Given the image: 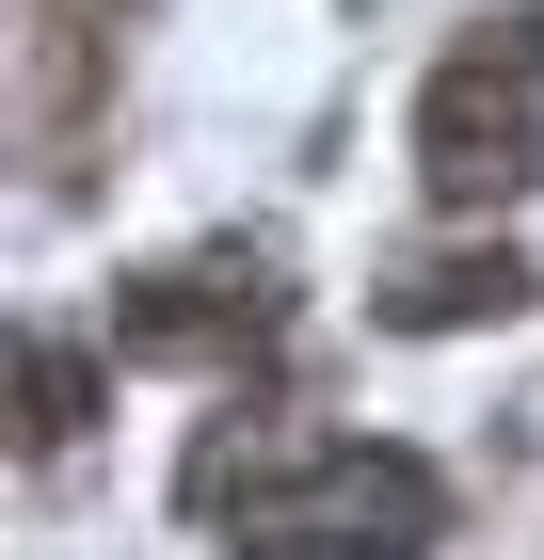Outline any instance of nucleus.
I'll list each match as a JSON object with an SVG mask.
<instances>
[{
	"mask_svg": "<svg viewBox=\"0 0 544 560\" xmlns=\"http://www.w3.org/2000/svg\"><path fill=\"white\" fill-rule=\"evenodd\" d=\"M193 513H224L241 560H417L449 528V480L417 448H369V432H209L193 448Z\"/></svg>",
	"mask_w": 544,
	"mask_h": 560,
	"instance_id": "nucleus-1",
	"label": "nucleus"
},
{
	"mask_svg": "<svg viewBox=\"0 0 544 560\" xmlns=\"http://www.w3.org/2000/svg\"><path fill=\"white\" fill-rule=\"evenodd\" d=\"M512 304H529V257L512 241H432V257H401L369 289V320L384 337H464V320H512Z\"/></svg>",
	"mask_w": 544,
	"mask_h": 560,
	"instance_id": "nucleus-4",
	"label": "nucleus"
},
{
	"mask_svg": "<svg viewBox=\"0 0 544 560\" xmlns=\"http://www.w3.org/2000/svg\"><path fill=\"white\" fill-rule=\"evenodd\" d=\"M273 320H289L273 241H209V257L144 272V289L113 304V337L144 352V369H241V352H273Z\"/></svg>",
	"mask_w": 544,
	"mask_h": 560,
	"instance_id": "nucleus-3",
	"label": "nucleus"
},
{
	"mask_svg": "<svg viewBox=\"0 0 544 560\" xmlns=\"http://www.w3.org/2000/svg\"><path fill=\"white\" fill-rule=\"evenodd\" d=\"M417 176H432V209H497V192L544 176V16H529V0L481 16V33L432 65V96H417Z\"/></svg>",
	"mask_w": 544,
	"mask_h": 560,
	"instance_id": "nucleus-2",
	"label": "nucleus"
},
{
	"mask_svg": "<svg viewBox=\"0 0 544 560\" xmlns=\"http://www.w3.org/2000/svg\"><path fill=\"white\" fill-rule=\"evenodd\" d=\"M96 432V352L81 337H33V465H65Z\"/></svg>",
	"mask_w": 544,
	"mask_h": 560,
	"instance_id": "nucleus-5",
	"label": "nucleus"
}]
</instances>
